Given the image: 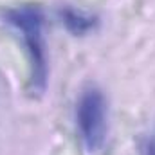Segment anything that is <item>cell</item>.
Masks as SVG:
<instances>
[{"label":"cell","instance_id":"obj_1","mask_svg":"<svg viewBox=\"0 0 155 155\" xmlns=\"http://www.w3.org/2000/svg\"><path fill=\"white\" fill-rule=\"evenodd\" d=\"M7 24H11L27 45V52L33 65V83L43 90L47 81V60H45V43H43V15L36 5H22L9 9L5 13Z\"/></svg>","mask_w":155,"mask_h":155},{"label":"cell","instance_id":"obj_2","mask_svg":"<svg viewBox=\"0 0 155 155\" xmlns=\"http://www.w3.org/2000/svg\"><path fill=\"white\" fill-rule=\"evenodd\" d=\"M76 119L79 134L88 150H97L105 141L107 132V103L97 88H87L76 108Z\"/></svg>","mask_w":155,"mask_h":155},{"label":"cell","instance_id":"obj_3","mask_svg":"<svg viewBox=\"0 0 155 155\" xmlns=\"http://www.w3.org/2000/svg\"><path fill=\"white\" fill-rule=\"evenodd\" d=\"M63 18H65L67 27H69L72 33H85V31L92 25L90 18H87V16H83V15H79V13H74V11H65Z\"/></svg>","mask_w":155,"mask_h":155},{"label":"cell","instance_id":"obj_4","mask_svg":"<svg viewBox=\"0 0 155 155\" xmlns=\"http://www.w3.org/2000/svg\"><path fill=\"white\" fill-rule=\"evenodd\" d=\"M144 155H155V139H148L144 144Z\"/></svg>","mask_w":155,"mask_h":155}]
</instances>
